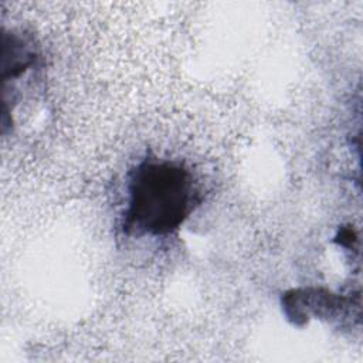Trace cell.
<instances>
[{"label":"cell","instance_id":"obj_4","mask_svg":"<svg viewBox=\"0 0 363 363\" xmlns=\"http://www.w3.org/2000/svg\"><path fill=\"white\" fill-rule=\"evenodd\" d=\"M357 241H359V237H357L356 231L353 228H350V225L339 228L337 234L333 238V242H336L342 248H347V250H352L354 247V244H357Z\"/></svg>","mask_w":363,"mask_h":363},{"label":"cell","instance_id":"obj_3","mask_svg":"<svg viewBox=\"0 0 363 363\" xmlns=\"http://www.w3.org/2000/svg\"><path fill=\"white\" fill-rule=\"evenodd\" d=\"M41 52L34 38L18 31L1 34V81L3 85L18 81L40 64Z\"/></svg>","mask_w":363,"mask_h":363},{"label":"cell","instance_id":"obj_1","mask_svg":"<svg viewBox=\"0 0 363 363\" xmlns=\"http://www.w3.org/2000/svg\"><path fill=\"white\" fill-rule=\"evenodd\" d=\"M193 172L182 162L146 156L126 176V201L121 230L128 237L174 234L200 206Z\"/></svg>","mask_w":363,"mask_h":363},{"label":"cell","instance_id":"obj_2","mask_svg":"<svg viewBox=\"0 0 363 363\" xmlns=\"http://www.w3.org/2000/svg\"><path fill=\"white\" fill-rule=\"evenodd\" d=\"M281 306L292 325L302 326L313 318L328 322L349 318L353 308H360V295L359 291L337 294L315 286L292 288L282 294Z\"/></svg>","mask_w":363,"mask_h":363}]
</instances>
